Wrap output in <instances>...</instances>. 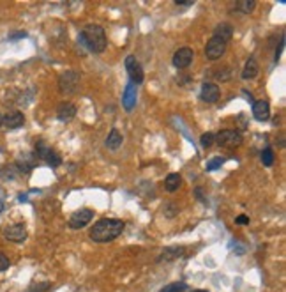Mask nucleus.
<instances>
[{"instance_id": "nucleus-1", "label": "nucleus", "mask_w": 286, "mask_h": 292, "mask_svg": "<svg viewBox=\"0 0 286 292\" xmlns=\"http://www.w3.org/2000/svg\"><path fill=\"white\" fill-rule=\"evenodd\" d=\"M126 223L117 218H101L90 229V239L94 243H110L124 232Z\"/></svg>"}, {"instance_id": "nucleus-2", "label": "nucleus", "mask_w": 286, "mask_h": 292, "mask_svg": "<svg viewBox=\"0 0 286 292\" xmlns=\"http://www.w3.org/2000/svg\"><path fill=\"white\" fill-rule=\"evenodd\" d=\"M78 41L89 51H94V53H103L106 50V44H108L105 28L96 23H89L81 28Z\"/></svg>"}, {"instance_id": "nucleus-3", "label": "nucleus", "mask_w": 286, "mask_h": 292, "mask_svg": "<svg viewBox=\"0 0 286 292\" xmlns=\"http://www.w3.org/2000/svg\"><path fill=\"white\" fill-rule=\"evenodd\" d=\"M35 158H41L43 161H46V165H50L51 168L62 165V156L58 154L55 149H51L44 140L35 142Z\"/></svg>"}, {"instance_id": "nucleus-4", "label": "nucleus", "mask_w": 286, "mask_h": 292, "mask_svg": "<svg viewBox=\"0 0 286 292\" xmlns=\"http://www.w3.org/2000/svg\"><path fill=\"white\" fill-rule=\"evenodd\" d=\"M214 144L224 149H235L242 145V135L237 129H223L217 135H214Z\"/></svg>"}, {"instance_id": "nucleus-5", "label": "nucleus", "mask_w": 286, "mask_h": 292, "mask_svg": "<svg viewBox=\"0 0 286 292\" xmlns=\"http://www.w3.org/2000/svg\"><path fill=\"white\" fill-rule=\"evenodd\" d=\"M78 85H80V73L74 69H67L66 73H62L60 78H58V90L62 94L76 92Z\"/></svg>"}, {"instance_id": "nucleus-6", "label": "nucleus", "mask_w": 286, "mask_h": 292, "mask_svg": "<svg viewBox=\"0 0 286 292\" xmlns=\"http://www.w3.org/2000/svg\"><path fill=\"white\" fill-rule=\"evenodd\" d=\"M124 64H126V71H128L131 83H135L136 87H138L140 83H143L145 73H143L142 64H140L138 58H136L135 55H128V57H126V60H124Z\"/></svg>"}, {"instance_id": "nucleus-7", "label": "nucleus", "mask_w": 286, "mask_h": 292, "mask_svg": "<svg viewBox=\"0 0 286 292\" xmlns=\"http://www.w3.org/2000/svg\"><path fill=\"white\" fill-rule=\"evenodd\" d=\"M194 58V51L193 48L189 46H184V48H178L177 51L173 53V58H171V62L177 69H186V67L191 66Z\"/></svg>"}, {"instance_id": "nucleus-8", "label": "nucleus", "mask_w": 286, "mask_h": 292, "mask_svg": "<svg viewBox=\"0 0 286 292\" xmlns=\"http://www.w3.org/2000/svg\"><path fill=\"white\" fill-rule=\"evenodd\" d=\"M226 46H228V44L224 43V41H221V39H217L212 35L205 46V57L209 58V60H212V62L214 60H219V58L224 55V51H226Z\"/></svg>"}, {"instance_id": "nucleus-9", "label": "nucleus", "mask_w": 286, "mask_h": 292, "mask_svg": "<svg viewBox=\"0 0 286 292\" xmlns=\"http://www.w3.org/2000/svg\"><path fill=\"white\" fill-rule=\"evenodd\" d=\"M94 218V211L90 209H80L76 211V213L71 214V218H69V227L73 230H80L83 229V227H87L90 222H92Z\"/></svg>"}, {"instance_id": "nucleus-10", "label": "nucleus", "mask_w": 286, "mask_h": 292, "mask_svg": "<svg viewBox=\"0 0 286 292\" xmlns=\"http://www.w3.org/2000/svg\"><path fill=\"white\" fill-rule=\"evenodd\" d=\"M221 97V89L217 83H212V82H205L201 83V90H200V99L203 103H209V105H212V103H217Z\"/></svg>"}, {"instance_id": "nucleus-11", "label": "nucleus", "mask_w": 286, "mask_h": 292, "mask_svg": "<svg viewBox=\"0 0 286 292\" xmlns=\"http://www.w3.org/2000/svg\"><path fill=\"white\" fill-rule=\"evenodd\" d=\"M4 238L11 243H23L27 239V229L23 223H14L4 229Z\"/></svg>"}, {"instance_id": "nucleus-12", "label": "nucleus", "mask_w": 286, "mask_h": 292, "mask_svg": "<svg viewBox=\"0 0 286 292\" xmlns=\"http://www.w3.org/2000/svg\"><path fill=\"white\" fill-rule=\"evenodd\" d=\"M2 124L7 129H19L25 124V115L18 110H9L4 117H2Z\"/></svg>"}, {"instance_id": "nucleus-13", "label": "nucleus", "mask_w": 286, "mask_h": 292, "mask_svg": "<svg viewBox=\"0 0 286 292\" xmlns=\"http://www.w3.org/2000/svg\"><path fill=\"white\" fill-rule=\"evenodd\" d=\"M136 97H138V87L129 82L124 89V96H122V106L126 112H133V108L136 106Z\"/></svg>"}, {"instance_id": "nucleus-14", "label": "nucleus", "mask_w": 286, "mask_h": 292, "mask_svg": "<svg viewBox=\"0 0 286 292\" xmlns=\"http://www.w3.org/2000/svg\"><path fill=\"white\" fill-rule=\"evenodd\" d=\"M253 117L260 122L269 121L271 119V105H269V101L260 99V101L253 103Z\"/></svg>"}, {"instance_id": "nucleus-15", "label": "nucleus", "mask_w": 286, "mask_h": 292, "mask_svg": "<svg viewBox=\"0 0 286 292\" xmlns=\"http://www.w3.org/2000/svg\"><path fill=\"white\" fill-rule=\"evenodd\" d=\"M76 106L69 101H62L60 105L57 106V119L62 122H69L73 121L74 117H76Z\"/></svg>"}, {"instance_id": "nucleus-16", "label": "nucleus", "mask_w": 286, "mask_h": 292, "mask_svg": "<svg viewBox=\"0 0 286 292\" xmlns=\"http://www.w3.org/2000/svg\"><path fill=\"white\" fill-rule=\"evenodd\" d=\"M186 253V248L184 246H168L161 252V255L157 257V262H171L177 261V259L184 257Z\"/></svg>"}, {"instance_id": "nucleus-17", "label": "nucleus", "mask_w": 286, "mask_h": 292, "mask_svg": "<svg viewBox=\"0 0 286 292\" xmlns=\"http://www.w3.org/2000/svg\"><path fill=\"white\" fill-rule=\"evenodd\" d=\"M35 154H30V152H25L23 156H19L18 161H16V170L19 172V174H28V172H32V168H35Z\"/></svg>"}, {"instance_id": "nucleus-18", "label": "nucleus", "mask_w": 286, "mask_h": 292, "mask_svg": "<svg viewBox=\"0 0 286 292\" xmlns=\"http://www.w3.org/2000/svg\"><path fill=\"white\" fill-rule=\"evenodd\" d=\"M258 73H260V66H258V62H256V58L249 57L240 76H242V80H253V78L258 76Z\"/></svg>"}, {"instance_id": "nucleus-19", "label": "nucleus", "mask_w": 286, "mask_h": 292, "mask_svg": "<svg viewBox=\"0 0 286 292\" xmlns=\"http://www.w3.org/2000/svg\"><path fill=\"white\" fill-rule=\"evenodd\" d=\"M214 37L221 39V41H224V43L228 44L233 37V27L230 23H219L214 28Z\"/></svg>"}, {"instance_id": "nucleus-20", "label": "nucleus", "mask_w": 286, "mask_h": 292, "mask_svg": "<svg viewBox=\"0 0 286 292\" xmlns=\"http://www.w3.org/2000/svg\"><path fill=\"white\" fill-rule=\"evenodd\" d=\"M122 142H124V136L120 135L119 129L113 128L112 131L108 133V136H106V147L110 149V151H119L120 147H122Z\"/></svg>"}, {"instance_id": "nucleus-21", "label": "nucleus", "mask_w": 286, "mask_h": 292, "mask_svg": "<svg viewBox=\"0 0 286 292\" xmlns=\"http://www.w3.org/2000/svg\"><path fill=\"white\" fill-rule=\"evenodd\" d=\"M180 186H182L180 174H168L166 175V179H164V190L170 191V193H175Z\"/></svg>"}, {"instance_id": "nucleus-22", "label": "nucleus", "mask_w": 286, "mask_h": 292, "mask_svg": "<svg viewBox=\"0 0 286 292\" xmlns=\"http://www.w3.org/2000/svg\"><path fill=\"white\" fill-rule=\"evenodd\" d=\"M19 172L16 170L14 165H5V167L0 168V177H4L5 181H14L18 177Z\"/></svg>"}, {"instance_id": "nucleus-23", "label": "nucleus", "mask_w": 286, "mask_h": 292, "mask_svg": "<svg viewBox=\"0 0 286 292\" xmlns=\"http://www.w3.org/2000/svg\"><path fill=\"white\" fill-rule=\"evenodd\" d=\"M235 7L239 9L240 12H244V14H251L256 7V2L255 0H240V2L235 4Z\"/></svg>"}, {"instance_id": "nucleus-24", "label": "nucleus", "mask_w": 286, "mask_h": 292, "mask_svg": "<svg viewBox=\"0 0 286 292\" xmlns=\"http://www.w3.org/2000/svg\"><path fill=\"white\" fill-rule=\"evenodd\" d=\"M184 291H187L186 282H173V284L164 285L159 292H184Z\"/></svg>"}, {"instance_id": "nucleus-25", "label": "nucleus", "mask_w": 286, "mask_h": 292, "mask_svg": "<svg viewBox=\"0 0 286 292\" xmlns=\"http://www.w3.org/2000/svg\"><path fill=\"white\" fill-rule=\"evenodd\" d=\"M262 163L265 167H272L274 165V151L271 147H265L262 151Z\"/></svg>"}, {"instance_id": "nucleus-26", "label": "nucleus", "mask_w": 286, "mask_h": 292, "mask_svg": "<svg viewBox=\"0 0 286 292\" xmlns=\"http://www.w3.org/2000/svg\"><path fill=\"white\" fill-rule=\"evenodd\" d=\"M224 161H226V158H212L210 161H207V167H205V170L207 172H214V170H217V168H221L224 165Z\"/></svg>"}, {"instance_id": "nucleus-27", "label": "nucleus", "mask_w": 286, "mask_h": 292, "mask_svg": "<svg viewBox=\"0 0 286 292\" xmlns=\"http://www.w3.org/2000/svg\"><path fill=\"white\" fill-rule=\"evenodd\" d=\"M200 145L203 149L212 147V145H214V133H210V131L203 133V135L200 136Z\"/></svg>"}, {"instance_id": "nucleus-28", "label": "nucleus", "mask_w": 286, "mask_h": 292, "mask_svg": "<svg viewBox=\"0 0 286 292\" xmlns=\"http://www.w3.org/2000/svg\"><path fill=\"white\" fill-rule=\"evenodd\" d=\"M164 214H166V218H175L178 214V207L175 204H166L164 206Z\"/></svg>"}, {"instance_id": "nucleus-29", "label": "nucleus", "mask_w": 286, "mask_h": 292, "mask_svg": "<svg viewBox=\"0 0 286 292\" xmlns=\"http://www.w3.org/2000/svg\"><path fill=\"white\" fill-rule=\"evenodd\" d=\"M9 268H11V261L7 259L5 253L0 252V271H7Z\"/></svg>"}, {"instance_id": "nucleus-30", "label": "nucleus", "mask_w": 286, "mask_h": 292, "mask_svg": "<svg viewBox=\"0 0 286 292\" xmlns=\"http://www.w3.org/2000/svg\"><path fill=\"white\" fill-rule=\"evenodd\" d=\"M283 48H285V34L281 35V39H279V46L276 48L274 62H279V58H281V53H283Z\"/></svg>"}, {"instance_id": "nucleus-31", "label": "nucleus", "mask_w": 286, "mask_h": 292, "mask_svg": "<svg viewBox=\"0 0 286 292\" xmlns=\"http://www.w3.org/2000/svg\"><path fill=\"white\" fill-rule=\"evenodd\" d=\"M50 287H51V284H48V282H43V284H37V285H34V287H30V291H28V292H46Z\"/></svg>"}, {"instance_id": "nucleus-32", "label": "nucleus", "mask_w": 286, "mask_h": 292, "mask_svg": "<svg viewBox=\"0 0 286 292\" xmlns=\"http://www.w3.org/2000/svg\"><path fill=\"white\" fill-rule=\"evenodd\" d=\"M219 69H221V67H219ZM214 76H216L217 80H228V78H230V69H228V67H223L221 71H216V73H214Z\"/></svg>"}, {"instance_id": "nucleus-33", "label": "nucleus", "mask_w": 286, "mask_h": 292, "mask_svg": "<svg viewBox=\"0 0 286 292\" xmlns=\"http://www.w3.org/2000/svg\"><path fill=\"white\" fill-rule=\"evenodd\" d=\"M175 5L177 7H191V5H194V0H175Z\"/></svg>"}, {"instance_id": "nucleus-34", "label": "nucleus", "mask_w": 286, "mask_h": 292, "mask_svg": "<svg viewBox=\"0 0 286 292\" xmlns=\"http://www.w3.org/2000/svg\"><path fill=\"white\" fill-rule=\"evenodd\" d=\"M235 223H237V225H248L249 218L246 216V214H240V216H237V218H235Z\"/></svg>"}, {"instance_id": "nucleus-35", "label": "nucleus", "mask_w": 286, "mask_h": 292, "mask_svg": "<svg viewBox=\"0 0 286 292\" xmlns=\"http://www.w3.org/2000/svg\"><path fill=\"white\" fill-rule=\"evenodd\" d=\"M21 37H27V32H14V34L9 35V41H14V39H21Z\"/></svg>"}, {"instance_id": "nucleus-36", "label": "nucleus", "mask_w": 286, "mask_h": 292, "mask_svg": "<svg viewBox=\"0 0 286 292\" xmlns=\"http://www.w3.org/2000/svg\"><path fill=\"white\" fill-rule=\"evenodd\" d=\"M194 193L198 195V200H200V202H207L205 197H203V191H201V188H196V190H194Z\"/></svg>"}, {"instance_id": "nucleus-37", "label": "nucleus", "mask_w": 286, "mask_h": 292, "mask_svg": "<svg viewBox=\"0 0 286 292\" xmlns=\"http://www.w3.org/2000/svg\"><path fill=\"white\" fill-rule=\"evenodd\" d=\"M4 207H5V202H4V200H0V213L4 211Z\"/></svg>"}, {"instance_id": "nucleus-38", "label": "nucleus", "mask_w": 286, "mask_h": 292, "mask_svg": "<svg viewBox=\"0 0 286 292\" xmlns=\"http://www.w3.org/2000/svg\"><path fill=\"white\" fill-rule=\"evenodd\" d=\"M193 292H209V291H203V289H196V291H193Z\"/></svg>"}, {"instance_id": "nucleus-39", "label": "nucleus", "mask_w": 286, "mask_h": 292, "mask_svg": "<svg viewBox=\"0 0 286 292\" xmlns=\"http://www.w3.org/2000/svg\"><path fill=\"white\" fill-rule=\"evenodd\" d=\"M0 126H2V115H0Z\"/></svg>"}]
</instances>
